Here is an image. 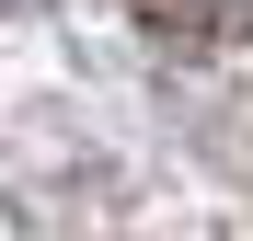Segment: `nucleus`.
Listing matches in <instances>:
<instances>
[{"instance_id": "f257e3e1", "label": "nucleus", "mask_w": 253, "mask_h": 241, "mask_svg": "<svg viewBox=\"0 0 253 241\" xmlns=\"http://www.w3.org/2000/svg\"><path fill=\"white\" fill-rule=\"evenodd\" d=\"M161 46H242L253 34V0H126Z\"/></svg>"}]
</instances>
